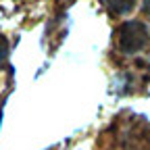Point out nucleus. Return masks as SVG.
Listing matches in <instances>:
<instances>
[{"instance_id": "1", "label": "nucleus", "mask_w": 150, "mask_h": 150, "mask_svg": "<svg viewBox=\"0 0 150 150\" xmlns=\"http://www.w3.org/2000/svg\"><path fill=\"white\" fill-rule=\"evenodd\" d=\"M119 50L125 54L140 52L148 42V29L142 21H127L119 27Z\"/></svg>"}, {"instance_id": "2", "label": "nucleus", "mask_w": 150, "mask_h": 150, "mask_svg": "<svg viewBox=\"0 0 150 150\" xmlns=\"http://www.w3.org/2000/svg\"><path fill=\"white\" fill-rule=\"evenodd\" d=\"M131 142H129V148L131 150H150V134L148 131H134L129 134Z\"/></svg>"}, {"instance_id": "3", "label": "nucleus", "mask_w": 150, "mask_h": 150, "mask_svg": "<svg viewBox=\"0 0 150 150\" xmlns=\"http://www.w3.org/2000/svg\"><path fill=\"white\" fill-rule=\"evenodd\" d=\"M134 4H136V0H106V6L115 15H123V13L131 11Z\"/></svg>"}, {"instance_id": "4", "label": "nucleus", "mask_w": 150, "mask_h": 150, "mask_svg": "<svg viewBox=\"0 0 150 150\" xmlns=\"http://www.w3.org/2000/svg\"><path fill=\"white\" fill-rule=\"evenodd\" d=\"M8 59V42H6V38L0 35V67H2Z\"/></svg>"}, {"instance_id": "5", "label": "nucleus", "mask_w": 150, "mask_h": 150, "mask_svg": "<svg viewBox=\"0 0 150 150\" xmlns=\"http://www.w3.org/2000/svg\"><path fill=\"white\" fill-rule=\"evenodd\" d=\"M144 13L150 17V0H144Z\"/></svg>"}]
</instances>
